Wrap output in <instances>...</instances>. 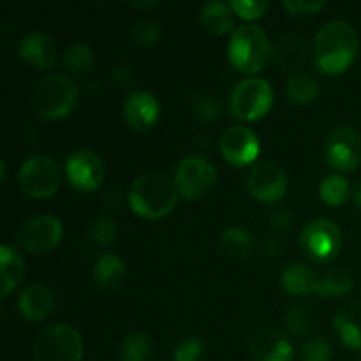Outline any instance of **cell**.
Wrapping results in <instances>:
<instances>
[{
  "label": "cell",
  "mask_w": 361,
  "mask_h": 361,
  "mask_svg": "<svg viewBox=\"0 0 361 361\" xmlns=\"http://www.w3.org/2000/svg\"><path fill=\"white\" fill-rule=\"evenodd\" d=\"M127 275L126 263L120 256L113 252H106L95 261L94 264V277L95 286L104 293H113L122 286L123 279Z\"/></svg>",
  "instance_id": "obj_21"
},
{
  "label": "cell",
  "mask_w": 361,
  "mask_h": 361,
  "mask_svg": "<svg viewBox=\"0 0 361 361\" xmlns=\"http://www.w3.org/2000/svg\"><path fill=\"white\" fill-rule=\"evenodd\" d=\"M307 56H309L307 42L291 32L279 34L271 42V62L277 69L286 73L298 71L307 62Z\"/></svg>",
  "instance_id": "obj_18"
},
{
  "label": "cell",
  "mask_w": 361,
  "mask_h": 361,
  "mask_svg": "<svg viewBox=\"0 0 361 361\" xmlns=\"http://www.w3.org/2000/svg\"><path fill=\"white\" fill-rule=\"evenodd\" d=\"M293 222H295V215L289 208H277L270 215V226L277 233H288L293 228Z\"/></svg>",
  "instance_id": "obj_39"
},
{
  "label": "cell",
  "mask_w": 361,
  "mask_h": 361,
  "mask_svg": "<svg viewBox=\"0 0 361 361\" xmlns=\"http://www.w3.org/2000/svg\"><path fill=\"white\" fill-rule=\"evenodd\" d=\"M236 14L229 2H208L200 11V23L208 34L226 35L235 32Z\"/></svg>",
  "instance_id": "obj_22"
},
{
  "label": "cell",
  "mask_w": 361,
  "mask_h": 361,
  "mask_svg": "<svg viewBox=\"0 0 361 361\" xmlns=\"http://www.w3.org/2000/svg\"><path fill=\"white\" fill-rule=\"evenodd\" d=\"M224 115V102L217 95H201L192 104V116L200 123H215Z\"/></svg>",
  "instance_id": "obj_31"
},
{
  "label": "cell",
  "mask_w": 361,
  "mask_h": 361,
  "mask_svg": "<svg viewBox=\"0 0 361 361\" xmlns=\"http://www.w3.org/2000/svg\"><path fill=\"white\" fill-rule=\"evenodd\" d=\"M360 49L355 27L348 21L331 20L317 30L312 41L314 66L324 74H342L353 66Z\"/></svg>",
  "instance_id": "obj_1"
},
{
  "label": "cell",
  "mask_w": 361,
  "mask_h": 361,
  "mask_svg": "<svg viewBox=\"0 0 361 361\" xmlns=\"http://www.w3.org/2000/svg\"><path fill=\"white\" fill-rule=\"evenodd\" d=\"M328 166L341 173L355 171L361 164V136L351 126H337L324 141Z\"/></svg>",
  "instance_id": "obj_11"
},
{
  "label": "cell",
  "mask_w": 361,
  "mask_h": 361,
  "mask_svg": "<svg viewBox=\"0 0 361 361\" xmlns=\"http://www.w3.org/2000/svg\"><path fill=\"white\" fill-rule=\"evenodd\" d=\"M274 88L259 76H247L235 85L229 95V111L242 122H256L270 113L274 106Z\"/></svg>",
  "instance_id": "obj_5"
},
{
  "label": "cell",
  "mask_w": 361,
  "mask_h": 361,
  "mask_svg": "<svg viewBox=\"0 0 361 361\" xmlns=\"http://www.w3.org/2000/svg\"><path fill=\"white\" fill-rule=\"evenodd\" d=\"M134 80V71L127 63H116L111 67V81L120 88L130 87Z\"/></svg>",
  "instance_id": "obj_40"
},
{
  "label": "cell",
  "mask_w": 361,
  "mask_h": 361,
  "mask_svg": "<svg viewBox=\"0 0 361 361\" xmlns=\"http://www.w3.org/2000/svg\"><path fill=\"white\" fill-rule=\"evenodd\" d=\"M247 190L261 203H279L288 192V176L279 164L270 161L256 162L247 173Z\"/></svg>",
  "instance_id": "obj_12"
},
{
  "label": "cell",
  "mask_w": 361,
  "mask_h": 361,
  "mask_svg": "<svg viewBox=\"0 0 361 361\" xmlns=\"http://www.w3.org/2000/svg\"><path fill=\"white\" fill-rule=\"evenodd\" d=\"M80 101L76 81L62 73H46L35 81L30 94V106L44 120L66 118Z\"/></svg>",
  "instance_id": "obj_3"
},
{
  "label": "cell",
  "mask_w": 361,
  "mask_h": 361,
  "mask_svg": "<svg viewBox=\"0 0 361 361\" xmlns=\"http://www.w3.org/2000/svg\"><path fill=\"white\" fill-rule=\"evenodd\" d=\"M18 312L27 321L37 323L46 319L55 307V295L44 284H30L21 291L18 298Z\"/></svg>",
  "instance_id": "obj_19"
},
{
  "label": "cell",
  "mask_w": 361,
  "mask_h": 361,
  "mask_svg": "<svg viewBox=\"0 0 361 361\" xmlns=\"http://www.w3.org/2000/svg\"><path fill=\"white\" fill-rule=\"evenodd\" d=\"M219 247L228 257L245 259L256 247V236L242 226H231L222 231L221 238H219Z\"/></svg>",
  "instance_id": "obj_24"
},
{
  "label": "cell",
  "mask_w": 361,
  "mask_h": 361,
  "mask_svg": "<svg viewBox=\"0 0 361 361\" xmlns=\"http://www.w3.org/2000/svg\"><path fill=\"white\" fill-rule=\"evenodd\" d=\"M83 338L69 324H51L39 331L32 348V361H81Z\"/></svg>",
  "instance_id": "obj_6"
},
{
  "label": "cell",
  "mask_w": 361,
  "mask_h": 361,
  "mask_svg": "<svg viewBox=\"0 0 361 361\" xmlns=\"http://www.w3.org/2000/svg\"><path fill=\"white\" fill-rule=\"evenodd\" d=\"M229 4H231L236 16L245 20L247 23H254L256 20L263 18L268 7H270V4L267 0H233Z\"/></svg>",
  "instance_id": "obj_36"
},
{
  "label": "cell",
  "mask_w": 361,
  "mask_h": 361,
  "mask_svg": "<svg viewBox=\"0 0 361 361\" xmlns=\"http://www.w3.org/2000/svg\"><path fill=\"white\" fill-rule=\"evenodd\" d=\"M154 353V342L145 331H133L123 337L120 345L122 361H148Z\"/></svg>",
  "instance_id": "obj_29"
},
{
  "label": "cell",
  "mask_w": 361,
  "mask_h": 361,
  "mask_svg": "<svg viewBox=\"0 0 361 361\" xmlns=\"http://www.w3.org/2000/svg\"><path fill=\"white\" fill-rule=\"evenodd\" d=\"M331 356H334L331 344L323 337L310 338L300 349L302 361H330Z\"/></svg>",
  "instance_id": "obj_35"
},
{
  "label": "cell",
  "mask_w": 361,
  "mask_h": 361,
  "mask_svg": "<svg viewBox=\"0 0 361 361\" xmlns=\"http://www.w3.org/2000/svg\"><path fill=\"white\" fill-rule=\"evenodd\" d=\"M0 263H2V296L6 298L23 281L25 261L14 247L4 243L0 247Z\"/></svg>",
  "instance_id": "obj_25"
},
{
  "label": "cell",
  "mask_w": 361,
  "mask_h": 361,
  "mask_svg": "<svg viewBox=\"0 0 361 361\" xmlns=\"http://www.w3.org/2000/svg\"><path fill=\"white\" fill-rule=\"evenodd\" d=\"M351 185L348 180L338 173L328 175L321 180L319 197L328 207H342L351 197Z\"/></svg>",
  "instance_id": "obj_30"
},
{
  "label": "cell",
  "mask_w": 361,
  "mask_h": 361,
  "mask_svg": "<svg viewBox=\"0 0 361 361\" xmlns=\"http://www.w3.org/2000/svg\"><path fill=\"white\" fill-rule=\"evenodd\" d=\"M358 355H360V361H361V349L358 351Z\"/></svg>",
  "instance_id": "obj_45"
},
{
  "label": "cell",
  "mask_w": 361,
  "mask_h": 361,
  "mask_svg": "<svg viewBox=\"0 0 361 361\" xmlns=\"http://www.w3.org/2000/svg\"><path fill=\"white\" fill-rule=\"evenodd\" d=\"M249 351L254 361H293L295 349L277 328H261L250 337Z\"/></svg>",
  "instance_id": "obj_17"
},
{
  "label": "cell",
  "mask_w": 361,
  "mask_h": 361,
  "mask_svg": "<svg viewBox=\"0 0 361 361\" xmlns=\"http://www.w3.org/2000/svg\"><path fill=\"white\" fill-rule=\"evenodd\" d=\"M300 245L310 259L326 263L342 249V231L330 219H314L300 233Z\"/></svg>",
  "instance_id": "obj_10"
},
{
  "label": "cell",
  "mask_w": 361,
  "mask_h": 361,
  "mask_svg": "<svg viewBox=\"0 0 361 361\" xmlns=\"http://www.w3.org/2000/svg\"><path fill=\"white\" fill-rule=\"evenodd\" d=\"M204 358H207V348H204L203 341L196 337L182 341L173 353L175 361H204Z\"/></svg>",
  "instance_id": "obj_37"
},
{
  "label": "cell",
  "mask_w": 361,
  "mask_h": 361,
  "mask_svg": "<svg viewBox=\"0 0 361 361\" xmlns=\"http://www.w3.org/2000/svg\"><path fill=\"white\" fill-rule=\"evenodd\" d=\"M130 7H155L159 6L157 0H150V2H130Z\"/></svg>",
  "instance_id": "obj_43"
},
{
  "label": "cell",
  "mask_w": 361,
  "mask_h": 361,
  "mask_svg": "<svg viewBox=\"0 0 361 361\" xmlns=\"http://www.w3.org/2000/svg\"><path fill=\"white\" fill-rule=\"evenodd\" d=\"M284 324L289 334L293 335H305L307 331L312 330L314 314L312 309L303 303H295L288 309L284 316Z\"/></svg>",
  "instance_id": "obj_32"
},
{
  "label": "cell",
  "mask_w": 361,
  "mask_h": 361,
  "mask_svg": "<svg viewBox=\"0 0 361 361\" xmlns=\"http://www.w3.org/2000/svg\"><path fill=\"white\" fill-rule=\"evenodd\" d=\"M317 275L305 263H289L281 274V286L291 296H307L316 291Z\"/></svg>",
  "instance_id": "obj_23"
},
{
  "label": "cell",
  "mask_w": 361,
  "mask_h": 361,
  "mask_svg": "<svg viewBox=\"0 0 361 361\" xmlns=\"http://www.w3.org/2000/svg\"><path fill=\"white\" fill-rule=\"evenodd\" d=\"M282 250H284V245H282V242L277 236H270V238L264 240L263 245H261V252L267 257H277Z\"/></svg>",
  "instance_id": "obj_41"
},
{
  "label": "cell",
  "mask_w": 361,
  "mask_h": 361,
  "mask_svg": "<svg viewBox=\"0 0 361 361\" xmlns=\"http://www.w3.org/2000/svg\"><path fill=\"white\" fill-rule=\"evenodd\" d=\"M63 226L59 217L49 214L37 215L25 222L16 235V242L30 256H46L59 247Z\"/></svg>",
  "instance_id": "obj_9"
},
{
  "label": "cell",
  "mask_w": 361,
  "mask_h": 361,
  "mask_svg": "<svg viewBox=\"0 0 361 361\" xmlns=\"http://www.w3.org/2000/svg\"><path fill=\"white\" fill-rule=\"evenodd\" d=\"M95 55L94 49L85 42H73L63 53V66L73 76H87L94 69Z\"/></svg>",
  "instance_id": "obj_28"
},
{
  "label": "cell",
  "mask_w": 361,
  "mask_h": 361,
  "mask_svg": "<svg viewBox=\"0 0 361 361\" xmlns=\"http://www.w3.org/2000/svg\"><path fill=\"white\" fill-rule=\"evenodd\" d=\"M66 176L80 192H94L104 182V162L95 152L81 148L66 159Z\"/></svg>",
  "instance_id": "obj_14"
},
{
  "label": "cell",
  "mask_w": 361,
  "mask_h": 361,
  "mask_svg": "<svg viewBox=\"0 0 361 361\" xmlns=\"http://www.w3.org/2000/svg\"><path fill=\"white\" fill-rule=\"evenodd\" d=\"M334 328L342 344L349 349H361V303L342 305L334 316Z\"/></svg>",
  "instance_id": "obj_20"
},
{
  "label": "cell",
  "mask_w": 361,
  "mask_h": 361,
  "mask_svg": "<svg viewBox=\"0 0 361 361\" xmlns=\"http://www.w3.org/2000/svg\"><path fill=\"white\" fill-rule=\"evenodd\" d=\"M288 99L296 106H309L319 97L321 85L310 73H295L286 85Z\"/></svg>",
  "instance_id": "obj_26"
},
{
  "label": "cell",
  "mask_w": 361,
  "mask_h": 361,
  "mask_svg": "<svg viewBox=\"0 0 361 361\" xmlns=\"http://www.w3.org/2000/svg\"><path fill=\"white\" fill-rule=\"evenodd\" d=\"M118 226L111 217H97L88 228V236L97 247H109L116 240Z\"/></svg>",
  "instance_id": "obj_33"
},
{
  "label": "cell",
  "mask_w": 361,
  "mask_h": 361,
  "mask_svg": "<svg viewBox=\"0 0 361 361\" xmlns=\"http://www.w3.org/2000/svg\"><path fill=\"white\" fill-rule=\"evenodd\" d=\"M173 182L180 197L185 201H196L212 192L217 183V169L208 159L190 155L178 162Z\"/></svg>",
  "instance_id": "obj_8"
},
{
  "label": "cell",
  "mask_w": 361,
  "mask_h": 361,
  "mask_svg": "<svg viewBox=\"0 0 361 361\" xmlns=\"http://www.w3.org/2000/svg\"><path fill=\"white\" fill-rule=\"evenodd\" d=\"M62 173L59 162L44 154L25 159L18 171L21 190L32 200H48L59 190Z\"/></svg>",
  "instance_id": "obj_7"
},
{
  "label": "cell",
  "mask_w": 361,
  "mask_h": 361,
  "mask_svg": "<svg viewBox=\"0 0 361 361\" xmlns=\"http://www.w3.org/2000/svg\"><path fill=\"white\" fill-rule=\"evenodd\" d=\"M18 59L35 71H49L56 66L59 49L51 35L44 32H28L18 42Z\"/></svg>",
  "instance_id": "obj_15"
},
{
  "label": "cell",
  "mask_w": 361,
  "mask_h": 361,
  "mask_svg": "<svg viewBox=\"0 0 361 361\" xmlns=\"http://www.w3.org/2000/svg\"><path fill=\"white\" fill-rule=\"evenodd\" d=\"M178 190L175 182L168 178L162 173H145L137 176L129 187L127 201L129 207L137 217L155 221L162 219L175 210L178 203Z\"/></svg>",
  "instance_id": "obj_2"
},
{
  "label": "cell",
  "mask_w": 361,
  "mask_h": 361,
  "mask_svg": "<svg viewBox=\"0 0 361 361\" xmlns=\"http://www.w3.org/2000/svg\"><path fill=\"white\" fill-rule=\"evenodd\" d=\"M161 116V104L148 90H136L123 102V120L134 133H148Z\"/></svg>",
  "instance_id": "obj_16"
},
{
  "label": "cell",
  "mask_w": 361,
  "mask_h": 361,
  "mask_svg": "<svg viewBox=\"0 0 361 361\" xmlns=\"http://www.w3.org/2000/svg\"><path fill=\"white\" fill-rule=\"evenodd\" d=\"M221 155L226 162L236 168L256 164L259 157L261 141L252 129L245 126H231L221 134L219 140Z\"/></svg>",
  "instance_id": "obj_13"
},
{
  "label": "cell",
  "mask_w": 361,
  "mask_h": 361,
  "mask_svg": "<svg viewBox=\"0 0 361 361\" xmlns=\"http://www.w3.org/2000/svg\"><path fill=\"white\" fill-rule=\"evenodd\" d=\"M133 41L140 48H155L161 42V27L154 20H140L133 27Z\"/></svg>",
  "instance_id": "obj_34"
},
{
  "label": "cell",
  "mask_w": 361,
  "mask_h": 361,
  "mask_svg": "<svg viewBox=\"0 0 361 361\" xmlns=\"http://www.w3.org/2000/svg\"><path fill=\"white\" fill-rule=\"evenodd\" d=\"M353 203H355L356 208H360L361 210V180L356 183L355 189H353Z\"/></svg>",
  "instance_id": "obj_42"
},
{
  "label": "cell",
  "mask_w": 361,
  "mask_h": 361,
  "mask_svg": "<svg viewBox=\"0 0 361 361\" xmlns=\"http://www.w3.org/2000/svg\"><path fill=\"white\" fill-rule=\"evenodd\" d=\"M282 6H284V9L288 11L291 16L307 18L319 13L324 7V2L323 0H319V2H309V0H286V2H282Z\"/></svg>",
  "instance_id": "obj_38"
},
{
  "label": "cell",
  "mask_w": 361,
  "mask_h": 361,
  "mask_svg": "<svg viewBox=\"0 0 361 361\" xmlns=\"http://www.w3.org/2000/svg\"><path fill=\"white\" fill-rule=\"evenodd\" d=\"M228 59L236 71L256 76L271 60V42L267 32L256 23L236 27L228 42Z\"/></svg>",
  "instance_id": "obj_4"
},
{
  "label": "cell",
  "mask_w": 361,
  "mask_h": 361,
  "mask_svg": "<svg viewBox=\"0 0 361 361\" xmlns=\"http://www.w3.org/2000/svg\"><path fill=\"white\" fill-rule=\"evenodd\" d=\"M353 289V275L345 268H331L323 277L317 279L316 295L321 298H335L348 295Z\"/></svg>",
  "instance_id": "obj_27"
},
{
  "label": "cell",
  "mask_w": 361,
  "mask_h": 361,
  "mask_svg": "<svg viewBox=\"0 0 361 361\" xmlns=\"http://www.w3.org/2000/svg\"><path fill=\"white\" fill-rule=\"evenodd\" d=\"M6 173H7V168H6V162H0V178L6 180Z\"/></svg>",
  "instance_id": "obj_44"
}]
</instances>
